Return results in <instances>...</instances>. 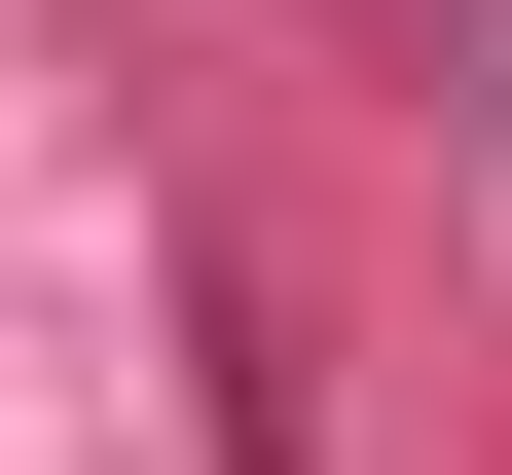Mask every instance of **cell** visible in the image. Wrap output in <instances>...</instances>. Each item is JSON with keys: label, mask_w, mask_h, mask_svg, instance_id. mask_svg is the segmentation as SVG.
<instances>
[{"label": "cell", "mask_w": 512, "mask_h": 475, "mask_svg": "<svg viewBox=\"0 0 512 475\" xmlns=\"http://www.w3.org/2000/svg\"><path fill=\"white\" fill-rule=\"evenodd\" d=\"M330 37H366V74H439V110L512 74V0H330Z\"/></svg>", "instance_id": "1"}]
</instances>
